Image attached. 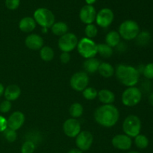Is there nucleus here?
<instances>
[{
    "label": "nucleus",
    "instance_id": "7c9ffc66",
    "mask_svg": "<svg viewBox=\"0 0 153 153\" xmlns=\"http://www.w3.org/2000/svg\"><path fill=\"white\" fill-rule=\"evenodd\" d=\"M36 146L32 140H26L21 146V153H34Z\"/></svg>",
    "mask_w": 153,
    "mask_h": 153
},
{
    "label": "nucleus",
    "instance_id": "aec40b11",
    "mask_svg": "<svg viewBox=\"0 0 153 153\" xmlns=\"http://www.w3.org/2000/svg\"><path fill=\"white\" fill-rule=\"evenodd\" d=\"M100 65V62L97 58H91L86 59L83 64V68L85 73H95L98 72L99 67Z\"/></svg>",
    "mask_w": 153,
    "mask_h": 153
},
{
    "label": "nucleus",
    "instance_id": "e433bc0d",
    "mask_svg": "<svg viewBox=\"0 0 153 153\" xmlns=\"http://www.w3.org/2000/svg\"><path fill=\"white\" fill-rule=\"evenodd\" d=\"M7 128V119L0 115V133L3 132Z\"/></svg>",
    "mask_w": 153,
    "mask_h": 153
},
{
    "label": "nucleus",
    "instance_id": "a211bd4d",
    "mask_svg": "<svg viewBox=\"0 0 153 153\" xmlns=\"http://www.w3.org/2000/svg\"><path fill=\"white\" fill-rule=\"evenodd\" d=\"M21 95V89L18 85H10L4 89V97L6 100L12 102L17 100Z\"/></svg>",
    "mask_w": 153,
    "mask_h": 153
},
{
    "label": "nucleus",
    "instance_id": "ea45409f",
    "mask_svg": "<svg viewBox=\"0 0 153 153\" xmlns=\"http://www.w3.org/2000/svg\"><path fill=\"white\" fill-rule=\"evenodd\" d=\"M4 86H3L2 84L0 83V97H1L2 95H4Z\"/></svg>",
    "mask_w": 153,
    "mask_h": 153
},
{
    "label": "nucleus",
    "instance_id": "1a4fd4ad",
    "mask_svg": "<svg viewBox=\"0 0 153 153\" xmlns=\"http://www.w3.org/2000/svg\"><path fill=\"white\" fill-rule=\"evenodd\" d=\"M79 40L74 33L67 32L64 35L60 37L58 40V47L62 52H72L77 47Z\"/></svg>",
    "mask_w": 153,
    "mask_h": 153
},
{
    "label": "nucleus",
    "instance_id": "bb28decb",
    "mask_svg": "<svg viewBox=\"0 0 153 153\" xmlns=\"http://www.w3.org/2000/svg\"><path fill=\"white\" fill-rule=\"evenodd\" d=\"M134 142L135 146L140 149H146L149 143L148 137L146 135H144V134H139L138 135H137L134 137Z\"/></svg>",
    "mask_w": 153,
    "mask_h": 153
},
{
    "label": "nucleus",
    "instance_id": "f8f14e48",
    "mask_svg": "<svg viewBox=\"0 0 153 153\" xmlns=\"http://www.w3.org/2000/svg\"><path fill=\"white\" fill-rule=\"evenodd\" d=\"M63 131L67 137H76L82 131L80 122L75 118L67 119L63 124Z\"/></svg>",
    "mask_w": 153,
    "mask_h": 153
},
{
    "label": "nucleus",
    "instance_id": "b1692460",
    "mask_svg": "<svg viewBox=\"0 0 153 153\" xmlns=\"http://www.w3.org/2000/svg\"><path fill=\"white\" fill-rule=\"evenodd\" d=\"M40 56L43 61L49 62V61L53 60L54 56H55V52L51 46H43L40 49Z\"/></svg>",
    "mask_w": 153,
    "mask_h": 153
},
{
    "label": "nucleus",
    "instance_id": "2f4dec72",
    "mask_svg": "<svg viewBox=\"0 0 153 153\" xmlns=\"http://www.w3.org/2000/svg\"><path fill=\"white\" fill-rule=\"evenodd\" d=\"M3 134H4V138L6 140L10 143H13L17 138V133L14 130H12L10 128H7L4 131H3Z\"/></svg>",
    "mask_w": 153,
    "mask_h": 153
},
{
    "label": "nucleus",
    "instance_id": "ddd939ff",
    "mask_svg": "<svg viewBox=\"0 0 153 153\" xmlns=\"http://www.w3.org/2000/svg\"><path fill=\"white\" fill-rule=\"evenodd\" d=\"M111 143L114 147L123 151L129 150L132 146L131 138L125 134H116L112 138Z\"/></svg>",
    "mask_w": 153,
    "mask_h": 153
},
{
    "label": "nucleus",
    "instance_id": "4be33fe9",
    "mask_svg": "<svg viewBox=\"0 0 153 153\" xmlns=\"http://www.w3.org/2000/svg\"><path fill=\"white\" fill-rule=\"evenodd\" d=\"M68 25L64 22H56L51 27L52 34L58 37H61L68 32Z\"/></svg>",
    "mask_w": 153,
    "mask_h": 153
},
{
    "label": "nucleus",
    "instance_id": "f03ea898",
    "mask_svg": "<svg viewBox=\"0 0 153 153\" xmlns=\"http://www.w3.org/2000/svg\"><path fill=\"white\" fill-rule=\"evenodd\" d=\"M114 74L117 80L127 88L134 87L140 79L139 70L130 65L119 64L115 69Z\"/></svg>",
    "mask_w": 153,
    "mask_h": 153
},
{
    "label": "nucleus",
    "instance_id": "cd10ccee",
    "mask_svg": "<svg viewBox=\"0 0 153 153\" xmlns=\"http://www.w3.org/2000/svg\"><path fill=\"white\" fill-rule=\"evenodd\" d=\"M151 39V35L147 31H142L138 34L135 38L136 43L138 46H143L147 44Z\"/></svg>",
    "mask_w": 153,
    "mask_h": 153
},
{
    "label": "nucleus",
    "instance_id": "58836bf2",
    "mask_svg": "<svg viewBox=\"0 0 153 153\" xmlns=\"http://www.w3.org/2000/svg\"><path fill=\"white\" fill-rule=\"evenodd\" d=\"M148 101H149V104L153 106V93H151L149 95V97H148Z\"/></svg>",
    "mask_w": 153,
    "mask_h": 153
},
{
    "label": "nucleus",
    "instance_id": "6ab92c4d",
    "mask_svg": "<svg viewBox=\"0 0 153 153\" xmlns=\"http://www.w3.org/2000/svg\"><path fill=\"white\" fill-rule=\"evenodd\" d=\"M97 97L103 105H112L115 101V94L108 89L100 90Z\"/></svg>",
    "mask_w": 153,
    "mask_h": 153
},
{
    "label": "nucleus",
    "instance_id": "c756f323",
    "mask_svg": "<svg viewBox=\"0 0 153 153\" xmlns=\"http://www.w3.org/2000/svg\"><path fill=\"white\" fill-rule=\"evenodd\" d=\"M85 34L86 37L89 39H93L96 37L98 34V28L94 24H89L86 25L85 29Z\"/></svg>",
    "mask_w": 153,
    "mask_h": 153
},
{
    "label": "nucleus",
    "instance_id": "f3484780",
    "mask_svg": "<svg viewBox=\"0 0 153 153\" xmlns=\"http://www.w3.org/2000/svg\"><path fill=\"white\" fill-rule=\"evenodd\" d=\"M35 20L33 17L31 16H25L20 19L19 22V28L21 31L25 33L32 32L36 28Z\"/></svg>",
    "mask_w": 153,
    "mask_h": 153
},
{
    "label": "nucleus",
    "instance_id": "c9c22d12",
    "mask_svg": "<svg viewBox=\"0 0 153 153\" xmlns=\"http://www.w3.org/2000/svg\"><path fill=\"white\" fill-rule=\"evenodd\" d=\"M70 59H71V56L69 52H62L60 55V61L64 64H68L70 61Z\"/></svg>",
    "mask_w": 153,
    "mask_h": 153
},
{
    "label": "nucleus",
    "instance_id": "2eb2a0df",
    "mask_svg": "<svg viewBox=\"0 0 153 153\" xmlns=\"http://www.w3.org/2000/svg\"><path fill=\"white\" fill-rule=\"evenodd\" d=\"M96 16H97V11L95 7L93 5L86 4L81 8L79 12L80 20L86 25L94 23V21L96 20Z\"/></svg>",
    "mask_w": 153,
    "mask_h": 153
},
{
    "label": "nucleus",
    "instance_id": "dca6fc26",
    "mask_svg": "<svg viewBox=\"0 0 153 153\" xmlns=\"http://www.w3.org/2000/svg\"><path fill=\"white\" fill-rule=\"evenodd\" d=\"M25 44L28 49L31 50H40L44 44L43 37L37 34H31L26 37Z\"/></svg>",
    "mask_w": 153,
    "mask_h": 153
},
{
    "label": "nucleus",
    "instance_id": "6e6552de",
    "mask_svg": "<svg viewBox=\"0 0 153 153\" xmlns=\"http://www.w3.org/2000/svg\"><path fill=\"white\" fill-rule=\"evenodd\" d=\"M89 83V76L85 71H79L74 73L70 78V85L72 89L77 92H82Z\"/></svg>",
    "mask_w": 153,
    "mask_h": 153
},
{
    "label": "nucleus",
    "instance_id": "7ed1b4c3",
    "mask_svg": "<svg viewBox=\"0 0 153 153\" xmlns=\"http://www.w3.org/2000/svg\"><path fill=\"white\" fill-rule=\"evenodd\" d=\"M140 32L138 23L131 19L123 21L120 25L118 31L121 38L125 40H134Z\"/></svg>",
    "mask_w": 153,
    "mask_h": 153
},
{
    "label": "nucleus",
    "instance_id": "473e14b6",
    "mask_svg": "<svg viewBox=\"0 0 153 153\" xmlns=\"http://www.w3.org/2000/svg\"><path fill=\"white\" fill-rule=\"evenodd\" d=\"M143 75L147 79H153V62L149 63L143 69Z\"/></svg>",
    "mask_w": 153,
    "mask_h": 153
},
{
    "label": "nucleus",
    "instance_id": "4468645a",
    "mask_svg": "<svg viewBox=\"0 0 153 153\" xmlns=\"http://www.w3.org/2000/svg\"><path fill=\"white\" fill-rule=\"evenodd\" d=\"M25 117L22 111H16L13 112L7 120V128L14 131H17L23 126Z\"/></svg>",
    "mask_w": 153,
    "mask_h": 153
},
{
    "label": "nucleus",
    "instance_id": "0eeeda50",
    "mask_svg": "<svg viewBox=\"0 0 153 153\" xmlns=\"http://www.w3.org/2000/svg\"><path fill=\"white\" fill-rule=\"evenodd\" d=\"M141 100V91L135 86L127 88L123 92L121 97L123 104L126 107H134L140 102Z\"/></svg>",
    "mask_w": 153,
    "mask_h": 153
},
{
    "label": "nucleus",
    "instance_id": "79ce46f5",
    "mask_svg": "<svg viewBox=\"0 0 153 153\" xmlns=\"http://www.w3.org/2000/svg\"><path fill=\"white\" fill-rule=\"evenodd\" d=\"M126 153H140L137 151H129V152H127Z\"/></svg>",
    "mask_w": 153,
    "mask_h": 153
},
{
    "label": "nucleus",
    "instance_id": "423d86ee",
    "mask_svg": "<svg viewBox=\"0 0 153 153\" xmlns=\"http://www.w3.org/2000/svg\"><path fill=\"white\" fill-rule=\"evenodd\" d=\"M77 50L79 55L85 59L94 58L97 55V44L88 37H83L79 41Z\"/></svg>",
    "mask_w": 153,
    "mask_h": 153
},
{
    "label": "nucleus",
    "instance_id": "39448f33",
    "mask_svg": "<svg viewBox=\"0 0 153 153\" xmlns=\"http://www.w3.org/2000/svg\"><path fill=\"white\" fill-rule=\"evenodd\" d=\"M36 23L43 28H49L55 22L54 13L46 7L37 8L34 13V17Z\"/></svg>",
    "mask_w": 153,
    "mask_h": 153
},
{
    "label": "nucleus",
    "instance_id": "9b49d317",
    "mask_svg": "<svg viewBox=\"0 0 153 153\" xmlns=\"http://www.w3.org/2000/svg\"><path fill=\"white\" fill-rule=\"evenodd\" d=\"M94 143V136L89 131H81L76 137V144L82 152L90 149Z\"/></svg>",
    "mask_w": 153,
    "mask_h": 153
},
{
    "label": "nucleus",
    "instance_id": "72a5a7b5",
    "mask_svg": "<svg viewBox=\"0 0 153 153\" xmlns=\"http://www.w3.org/2000/svg\"><path fill=\"white\" fill-rule=\"evenodd\" d=\"M12 107L11 102L8 101V100H4L0 103V112L3 114L8 113L10 111Z\"/></svg>",
    "mask_w": 153,
    "mask_h": 153
},
{
    "label": "nucleus",
    "instance_id": "4c0bfd02",
    "mask_svg": "<svg viewBox=\"0 0 153 153\" xmlns=\"http://www.w3.org/2000/svg\"><path fill=\"white\" fill-rule=\"evenodd\" d=\"M82 150H80L79 149H78V148H73V149H71L70 150L68 151V152L67 153H82Z\"/></svg>",
    "mask_w": 153,
    "mask_h": 153
},
{
    "label": "nucleus",
    "instance_id": "a19ab883",
    "mask_svg": "<svg viewBox=\"0 0 153 153\" xmlns=\"http://www.w3.org/2000/svg\"><path fill=\"white\" fill-rule=\"evenodd\" d=\"M85 1L88 5H93L97 1V0H85Z\"/></svg>",
    "mask_w": 153,
    "mask_h": 153
},
{
    "label": "nucleus",
    "instance_id": "f704fd0d",
    "mask_svg": "<svg viewBox=\"0 0 153 153\" xmlns=\"http://www.w3.org/2000/svg\"><path fill=\"white\" fill-rule=\"evenodd\" d=\"M20 0H5V6L9 10H16L19 7Z\"/></svg>",
    "mask_w": 153,
    "mask_h": 153
},
{
    "label": "nucleus",
    "instance_id": "9d476101",
    "mask_svg": "<svg viewBox=\"0 0 153 153\" xmlns=\"http://www.w3.org/2000/svg\"><path fill=\"white\" fill-rule=\"evenodd\" d=\"M114 19V14L112 10L105 7V8L101 9L98 13H97L95 21L99 26L105 28L111 25Z\"/></svg>",
    "mask_w": 153,
    "mask_h": 153
},
{
    "label": "nucleus",
    "instance_id": "5701e85b",
    "mask_svg": "<svg viewBox=\"0 0 153 153\" xmlns=\"http://www.w3.org/2000/svg\"><path fill=\"white\" fill-rule=\"evenodd\" d=\"M120 35L118 31H111L107 34L105 37V43L111 48L117 47L120 43Z\"/></svg>",
    "mask_w": 153,
    "mask_h": 153
},
{
    "label": "nucleus",
    "instance_id": "c85d7f7f",
    "mask_svg": "<svg viewBox=\"0 0 153 153\" xmlns=\"http://www.w3.org/2000/svg\"><path fill=\"white\" fill-rule=\"evenodd\" d=\"M82 95L85 100L91 101L97 98V95H98V91L96 90V88H92V87H87L82 91Z\"/></svg>",
    "mask_w": 153,
    "mask_h": 153
},
{
    "label": "nucleus",
    "instance_id": "f257e3e1",
    "mask_svg": "<svg viewBox=\"0 0 153 153\" xmlns=\"http://www.w3.org/2000/svg\"><path fill=\"white\" fill-rule=\"evenodd\" d=\"M94 117L99 125L105 128H111L119 120L120 112L113 105H102L96 109Z\"/></svg>",
    "mask_w": 153,
    "mask_h": 153
},
{
    "label": "nucleus",
    "instance_id": "393cba45",
    "mask_svg": "<svg viewBox=\"0 0 153 153\" xmlns=\"http://www.w3.org/2000/svg\"><path fill=\"white\" fill-rule=\"evenodd\" d=\"M100 54L102 58H108L113 55V48L109 46L106 43L97 44V54Z\"/></svg>",
    "mask_w": 153,
    "mask_h": 153
},
{
    "label": "nucleus",
    "instance_id": "a878e982",
    "mask_svg": "<svg viewBox=\"0 0 153 153\" xmlns=\"http://www.w3.org/2000/svg\"><path fill=\"white\" fill-rule=\"evenodd\" d=\"M84 112V108L82 104L79 102H75L70 105V109H69V113H70V116L72 118H77L80 117Z\"/></svg>",
    "mask_w": 153,
    "mask_h": 153
},
{
    "label": "nucleus",
    "instance_id": "412c9836",
    "mask_svg": "<svg viewBox=\"0 0 153 153\" xmlns=\"http://www.w3.org/2000/svg\"><path fill=\"white\" fill-rule=\"evenodd\" d=\"M98 72L102 77L109 79L114 75L115 69L110 63L102 62L100 63V65L99 67Z\"/></svg>",
    "mask_w": 153,
    "mask_h": 153
},
{
    "label": "nucleus",
    "instance_id": "20e7f679",
    "mask_svg": "<svg viewBox=\"0 0 153 153\" xmlns=\"http://www.w3.org/2000/svg\"><path fill=\"white\" fill-rule=\"evenodd\" d=\"M141 120L136 115H128L123 123V130L131 138L138 135L141 131Z\"/></svg>",
    "mask_w": 153,
    "mask_h": 153
}]
</instances>
